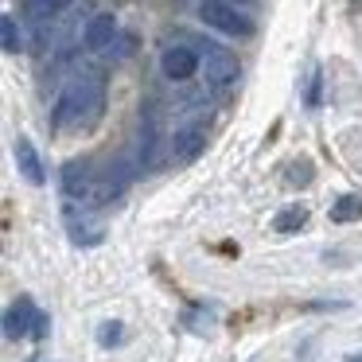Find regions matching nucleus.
Returning a JSON list of instances; mask_svg holds the SVG:
<instances>
[{"label":"nucleus","mask_w":362,"mask_h":362,"mask_svg":"<svg viewBox=\"0 0 362 362\" xmlns=\"http://www.w3.org/2000/svg\"><path fill=\"white\" fill-rule=\"evenodd\" d=\"M105 110V82L98 71H82L59 90L55 105H51V125L59 133H78V129H90Z\"/></svg>","instance_id":"f257e3e1"},{"label":"nucleus","mask_w":362,"mask_h":362,"mask_svg":"<svg viewBox=\"0 0 362 362\" xmlns=\"http://www.w3.org/2000/svg\"><path fill=\"white\" fill-rule=\"evenodd\" d=\"M195 16L203 20L211 32H222V35H230V40H250V35L257 32L253 16L245 8H238L234 0H199Z\"/></svg>","instance_id":"f03ea898"},{"label":"nucleus","mask_w":362,"mask_h":362,"mask_svg":"<svg viewBox=\"0 0 362 362\" xmlns=\"http://www.w3.org/2000/svg\"><path fill=\"white\" fill-rule=\"evenodd\" d=\"M199 59H203V74L211 86L226 90L238 82V74H242V63H238V55L230 47H222V43L214 40H203L199 43Z\"/></svg>","instance_id":"7ed1b4c3"},{"label":"nucleus","mask_w":362,"mask_h":362,"mask_svg":"<svg viewBox=\"0 0 362 362\" xmlns=\"http://www.w3.org/2000/svg\"><path fill=\"white\" fill-rule=\"evenodd\" d=\"M63 222H66V234H71L74 245H102L105 226L90 214V203H74V199H66Z\"/></svg>","instance_id":"20e7f679"},{"label":"nucleus","mask_w":362,"mask_h":362,"mask_svg":"<svg viewBox=\"0 0 362 362\" xmlns=\"http://www.w3.org/2000/svg\"><path fill=\"white\" fill-rule=\"evenodd\" d=\"M59 187H63V199H74V203L94 206V187H98L94 164H90V160H66L63 175H59Z\"/></svg>","instance_id":"39448f33"},{"label":"nucleus","mask_w":362,"mask_h":362,"mask_svg":"<svg viewBox=\"0 0 362 362\" xmlns=\"http://www.w3.org/2000/svg\"><path fill=\"white\" fill-rule=\"evenodd\" d=\"M168 152H172V164H195L199 156L206 152V125L203 121H187V125H180L172 133V144H168Z\"/></svg>","instance_id":"423d86ee"},{"label":"nucleus","mask_w":362,"mask_h":362,"mask_svg":"<svg viewBox=\"0 0 362 362\" xmlns=\"http://www.w3.org/2000/svg\"><path fill=\"white\" fill-rule=\"evenodd\" d=\"M160 71H164L168 82H187L203 71V59H199V47H187V43H172L160 55Z\"/></svg>","instance_id":"0eeeda50"},{"label":"nucleus","mask_w":362,"mask_h":362,"mask_svg":"<svg viewBox=\"0 0 362 362\" xmlns=\"http://www.w3.org/2000/svg\"><path fill=\"white\" fill-rule=\"evenodd\" d=\"M35 320H40V308H35V300L20 296L8 304V312H4V335L8 339H28L35 335Z\"/></svg>","instance_id":"6e6552de"},{"label":"nucleus","mask_w":362,"mask_h":362,"mask_svg":"<svg viewBox=\"0 0 362 362\" xmlns=\"http://www.w3.org/2000/svg\"><path fill=\"white\" fill-rule=\"evenodd\" d=\"M121 24L113 12H98V16L86 20V28H82V43H86V51H110L113 40H117Z\"/></svg>","instance_id":"1a4fd4ad"},{"label":"nucleus","mask_w":362,"mask_h":362,"mask_svg":"<svg viewBox=\"0 0 362 362\" xmlns=\"http://www.w3.org/2000/svg\"><path fill=\"white\" fill-rule=\"evenodd\" d=\"M16 168H20V175H24L32 187H43L47 183V168H43V156H40V148H35L28 136H16Z\"/></svg>","instance_id":"9d476101"},{"label":"nucleus","mask_w":362,"mask_h":362,"mask_svg":"<svg viewBox=\"0 0 362 362\" xmlns=\"http://www.w3.org/2000/svg\"><path fill=\"white\" fill-rule=\"evenodd\" d=\"M156 164V121H141V141H136V168Z\"/></svg>","instance_id":"9b49d317"},{"label":"nucleus","mask_w":362,"mask_h":362,"mask_svg":"<svg viewBox=\"0 0 362 362\" xmlns=\"http://www.w3.org/2000/svg\"><path fill=\"white\" fill-rule=\"evenodd\" d=\"M362 218V195H339L331 203V222L346 226V222H358Z\"/></svg>","instance_id":"f8f14e48"},{"label":"nucleus","mask_w":362,"mask_h":362,"mask_svg":"<svg viewBox=\"0 0 362 362\" xmlns=\"http://www.w3.org/2000/svg\"><path fill=\"white\" fill-rule=\"evenodd\" d=\"M71 4H74V0H24V12H28L32 20H40V24H43V20L63 16Z\"/></svg>","instance_id":"ddd939ff"},{"label":"nucleus","mask_w":362,"mask_h":362,"mask_svg":"<svg viewBox=\"0 0 362 362\" xmlns=\"http://www.w3.org/2000/svg\"><path fill=\"white\" fill-rule=\"evenodd\" d=\"M304 226H308V206H284L273 218L276 234H292V230H304Z\"/></svg>","instance_id":"4468645a"},{"label":"nucleus","mask_w":362,"mask_h":362,"mask_svg":"<svg viewBox=\"0 0 362 362\" xmlns=\"http://www.w3.org/2000/svg\"><path fill=\"white\" fill-rule=\"evenodd\" d=\"M0 40H4V51H8V55H20V51H24V32H20L12 12L0 16Z\"/></svg>","instance_id":"2eb2a0df"},{"label":"nucleus","mask_w":362,"mask_h":362,"mask_svg":"<svg viewBox=\"0 0 362 362\" xmlns=\"http://www.w3.org/2000/svg\"><path fill=\"white\" fill-rule=\"evenodd\" d=\"M98 343L105 346V351H110V346H121L125 343V323H102V331H98Z\"/></svg>","instance_id":"dca6fc26"},{"label":"nucleus","mask_w":362,"mask_h":362,"mask_svg":"<svg viewBox=\"0 0 362 362\" xmlns=\"http://www.w3.org/2000/svg\"><path fill=\"white\" fill-rule=\"evenodd\" d=\"M284 180H288L292 187H304V183H312V164H308V160H292Z\"/></svg>","instance_id":"f3484780"},{"label":"nucleus","mask_w":362,"mask_h":362,"mask_svg":"<svg viewBox=\"0 0 362 362\" xmlns=\"http://www.w3.org/2000/svg\"><path fill=\"white\" fill-rule=\"evenodd\" d=\"M214 323V308H191L187 312V327L191 331H206Z\"/></svg>","instance_id":"a211bd4d"},{"label":"nucleus","mask_w":362,"mask_h":362,"mask_svg":"<svg viewBox=\"0 0 362 362\" xmlns=\"http://www.w3.org/2000/svg\"><path fill=\"white\" fill-rule=\"evenodd\" d=\"M320 90H323V74H320V66H312V78H308V110H320Z\"/></svg>","instance_id":"6ab92c4d"},{"label":"nucleus","mask_w":362,"mask_h":362,"mask_svg":"<svg viewBox=\"0 0 362 362\" xmlns=\"http://www.w3.org/2000/svg\"><path fill=\"white\" fill-rule=\"evenodd\" d=\"M47 331H51V315L40 312V320H35V335H32V339H47Z\"/></svg>","instance_id":"aec40b11"},{"label":"nucleus","mask_w":362,"mask_h":362,"mask_svg":"<svg viewBox=\"0 0 362 362\" xmlns=\"http://www.w3.org/2000/svg\"><path fill=\"white\" fill-rule=\"evenodd\" d=\"M346 362H362V354H346Z\"/></svg>","instance_id":"412c9836"}]
</instances>
